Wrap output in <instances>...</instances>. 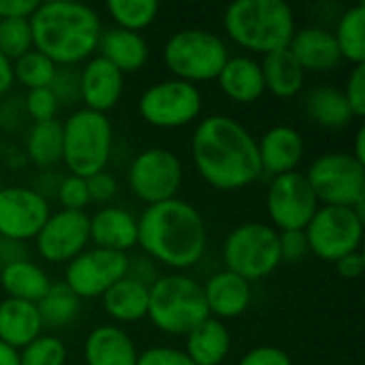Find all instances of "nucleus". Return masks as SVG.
I'll use <instances>...</instances> for the list:
<instances>
[{
  "label": "nucleus",
  "instance_id": "6",
  "mask_svg": "<svg viewBox=\"0 0 365 365\" xmlns=\"http://www.w3.org/2000/svg\"><path fill=\"white\" fill-rule=\"evenodd\" d=\"M113 145V126L105 113L77 109L62 122V163L68 175L92 178L107 169Z\"/></svg>",
  "mask_w": 365,
  "mask_h": 365
},
{
  "label": "nucleus",
  "instance_id": "29",
  "mask_svg": "<svg viewBox=\"0 0 365 365\" xmlns=\"http://www.w3.org/2000/svg\"><path fill=\"white\" fill-rule=\"evenodd\" d=\"M0 284L6 297L38 304L43 295L49 291L51 280L41 265H36L30 259H21L0 269Z\"/></svg>",
  "mask_w": 365,
  "mask_h": 365
},
{
  "label": "nucleus",
  "instance_id": "9",
  "mask_svg": "<svg viewBox=\"0 0 365 365\" xmlns=\"http://www.w3.org/2000/svg\"><path fill=\"white\" fill-rule=\"evenodd\" d=\"M321 205L353 207L364 216L365 165L349 152H325L304 173Z\"/></svg>",
  "mask_w": 365,
  "mask_h": 365
},
{
  "label": "nucleus",
  "instance_id": "15",
  "mask_svg": "<svg viewBox=\"0 0 365 365\" xmlns=\"http://www.w3.org/2000/svg\"><path fill=\"white\" fill-rule=\"evenodd\" d=\"M51 210L49 201L34 188H0V237L26 244L38 235Z\"/></svg>",
  "mask_w": 365,
  "mask_h": 365
},
{
  "label": "nucleus",
  "instance_id": "46",
  "mask_svg": "<svg viewBox=\"0 0 365 365\" xmlns=\"http://www.w3.org/2000/svg\"><path fill=\"white\" fill-rule=\"evenodd\" d=\"M126 276L133 278V280H137V282H141V284H145V287H150V284L158 278V276H156V269H154V265H152V259H148L145 255H139V257H135V259L128 257Z\"/></svg>",
  "mask_w": 365,
  "mask_h": 365
},
{
  "label": "nucleus",
  "instance_id": "37",
  "mask_svg": "<svg viewBox=\"0 0 365 365\" xmlns=\"http://www.w3.org/2000/svg\"><path fill=\"white\" fill-rule=\"evenodd\" d=\"M32 47L30 19H0V51L11 62L21 58Z\"/></svg>",
  "mask_w": 365,
  "mask_h": 365
},
{
  "label": "nucleus",
  "instance_id": "21",
  "mask_svg": "<svg viewBox=\"0 0 365 365\" xmlns=\"http://www.w3.org/2000/svg\"><path fill=\"white\" fill-rule=\"evenodd\" d=\"M203 297L207 304L210 317L225 321V319H237L242 317L252 299L250 282L240 278L237 274L222 269L216 272L205 284H203Z\"/></svg>",
  "mask_w": 365,
  "mask_h": 365
},
{
  "label": "nucleus",
  "instance_id": "11",
  "mask_svg": "<svg viewBox=\"0 0 365 365\" xmlns=\"http://www.w3.org/2000/svg\"><path fill=\"white\" fill-rule=\"evenodd\" d=\"M304 233L314 257L327 263H336L361 248L364 216H359L353 207L321 205Z\"/></svg>",
  "mask_w": 365,
  "mask_h": 365
},
{
  "label": "nucleus",
  "instance_id": "19",
  "mask_svg": "<svg viewBox=\"0 0 365 365\" xmlns=\"http://www.w3.org/2000/svg\"><path fill=\"white\" fill-rule=\"evenodd\" d=\"M289 51L299 62L304 73H329L342 62L334 32L321 26L297 30L289 43Z\"/></svg>",
  "mask_w": 365,
  "mask_h": 365
},
{
  "label": "nucleus",
  "instance_id": "52",
  "mask_svg": "<svg viewBox=\"0 0 365 365\" xmlns=\"http://www.w3.org/2000/svg\"><path fill=\"white\" fill-rule=\"evenodd\" d=\"M0 365H19V351L0 342Z\"/></svg>",
  "mask_w": 365,
  "mask_h": 365
},
{
  "label": "nucleus",
  "instance_id": "35",
  "mask_svg": "<svg viewBox=\"0 0 365 365\" xmlns=\"http://www.w3.org/2000/svg\"><path fill=\"white\" fill-rule=\"evenodd\" d=\"M56 71L58 66L34 47L13 62V79L28 90L49 88L56 77Z\"/></svg>",
  "mask_w": 365,
  "mask_h": 365
},
{
  "label": "nucleus",
  "instance_id": "44",
  "mask_svg": "<svg viewBox=\"0 0 365 365\" xmlns=\"http://www.w3.org/2000/svg\"><path fill=\"white\" fill-rule=\"evenodd\" d=\"M86 182L90 192V203H109L118 195V180L107 169L88 178Z\"/></svg>",
  "mask_w": 365,
  "mask_h": 365
},
{
  "label": "nucleus",
  "instance_id": "24",
  "mask_svg": "<svg viewBox=\"0 0 365 365\" xmlns=\"http://www.w3.org/2000/svg\"><path fill=\"white\" fill-rule=\"evenodd\" d=\"M96 49L98 56L111 62L122 75L141 71L150 58V47L141 32H130L115 26L101 32Z\"/></svg>",
  "mask_w": 365,
  "mask_h": 365
},
{
  "label": "nucleus",
  "instance_id": "38",
  "mask_svg": "<svg viewBox=\"0 0 365 365\" xmlns=\"http://www.w3.org/2000/svg\"><path fill=\"white\" fill-rule=\"evenodd\" d=\"M26 113L32 118L34 122H49L56 120V113L60 109V103L56 98V94L49 88H38V90H28L26 94Z\"/></svg>",
  "mask_w": 365,
  "mask_h": 365
},
{
  "label": "nucleus",
  "instance_id": "43",
  "mask_svg": "<svg viewBox=\"0 0 365 365\" xmlns=\"http://www.w3.org/2000/svg\"><path fill=\"white\" fill-rule=\"evenodd\" d=\"M310 255L304 231H280V257L282 263H297Z\"/></svg>",
  "mask_w": 365,
  "mask_h": 365
},
{
  "label": "nucleus",
  "instance_id": "8",
  "mask_svg": "<svg viewBox=\"0 0 365 365\" xmlns=\"http://www.w3.org/2000/svg\"><path fill=\"white\" fill-rule=\"evenodd\" d=\"M222 259L229 272L252 282L274 274L280 263V233L267 222H244L222 244Z\"/></svg>",
  "mask_w": 365,
  "mask_h": 365
},
{
  "label": "nucleus",
  "instance_id": "31",
  "mask_svg": "<svg viewBox=\"0 0 365 365\" xmlns=\"http://www.w3.org/2000/svg\"><path fill=\"white\" fill-rule=\"evenodd\" d=\"M26 156L32 165L47 169L62 160V122H34L26 135Z\"/></svg>",
  "mask_w": 365,
  "mask_h": 365
},
{
  "label": "nucleus",
  "instance_id": "5",
  "mask_svg": "<svg viewBox=\"0 0 365 365\" xmlns=\"http://www.w3.org/2000/svg\"><path fill=\"white\" fill-rule=\"evenodd\" d=\"M210 317L203 284L186 274L158 276L150 284L148 319L167 336H188Z\"/></svg>",
  "mask_w": 365,
  "mask_h": 365
},
{
  "label": "nucleus",
  "instance_id": "27",
  "mask_svg": "<svg viewBox=\"0 0 365 365\" xmlns=\"http://www.w3.org/2000/svg\"><path fill=\"white\" fill-rule=\"evenodd\" d=\"M105 314L115 323H137L148 317L150 287L124 276L103 297Z\"/></svg>",
  "mask_w": 365,
  "mask_h": 365
},
{
  "label": "nucleus",
  "instance_id": "40",
  "mask_svg": "<svg viewBox=\"0 0 365 365\" xmlns=\"http://www.w3.org/2000/svg\"><path fill=\"white\" fill-rule=\"evenodd\" d=\"M344 96L349 101V107L357 118H364L365 115V62L364 64H355L349 79H346V86H344Z\"/></svg>",
  "mask_w": 365,
  "mask_h": 365
},
{
  "label": "nucleus",
  "instance_id": "14",
  "mask_svg": "<svg viewBox=\"0 0 365 365\" xmlns=\"http://www.w3.org/2000/svg\"><path fill=\"white\" fill-rule=\"evenodd\" d=\"M128 257L103 248H86L64 269V284L79 299L103 297L118 280L126 276Z\"/></svg>",
  "mask_w": 365,
  "mask_h": 365
},
{
  "label": "nucleus",
  "instance_id": "12",
  "mask_svg": "<svg viewBox=\"0 0 365 365\" xmlns=\"http://www.w3.org/2000/svg\"><path fill=\"white\" fill-rule=\"evenodd\" d=\"M182 182V163L178 154L167 148L141 150L128 167V188L145 205L175 199Z\"/></svg>",
  "mask_w": 365,
  "mask_h": 365
},
{
  "label": "nucleus",
  "instance_id": "45",
  "mask_svg": "<svg viewBox=\"0 0 365 365\" xmlns=\"http://www.w3.org/2000/svg\"><path fill=\"white\" fill-rule=\"evenodd\" d=\"M237 365H293V361L278 346H257L248 351Z\"/></svg>",
  "mask_w": 365,
  "mask_h": 365
},
{
  "label": "nucleus",
  "instance_id": "41",
  "mask_svg": "<svg viewBox=\"0 0 365 365\" xmlns=\"http://www.w3.org/2000/svg\"><path fill=\"white\" fill-rule=\"evenodd\" d=\"M49 90L56 94L60 105H71L79 101V73H73L68 66H58Z\"/></svg>",
  "mask_w": 365,
  "mask_h": 365
},
{
  "label": "nucleus",
  "instance_id": "42",
  "mask_svg": "<svg viewBox=\"0 0 365 365\" xmlns=\"http://www.w3.org/2000/svg\"><path fill=\"white\" fill-rule=\"evenodd\" d=\"M137 365H195L188 355L173 346H152L139 353Z\"/></svg>",
  "mask_w": 365,
  "mask_h": 365
},
{
  "label": "nucleus",
  "instance_id": "50",
  "mask_svg": "<svg viewBox=\"0 0 365 365\" xmlns=\"http://www.w3.org/2000/svg\"><path fill=\"white\" fill-rule=\"evenodd\" d=\"M15 79H13V62L0 51V96L6 94L13 88Z\"/></svg>",
  "mask_w": 365,
  "mask_h": 365
},
{
  "label": "nucleus",
  "instance_id": "22",
  "mask_svg": "<svg viewBox=\"0 0 365 365\" xmlns=\"http://www.w3.org/2000/svg\"><path fill=\"white\" fill-rule=\"evenodd\" d=\"M216 81L220 92L237 105L257 103L265 94L261 62L252 56H229Z\"/></svg>",
  "mask_w": 365,
  "mask_h": 365
},
{
  "label": "nucleus",
  "instance_id": "39",
  "mask_svg": "<svg viewBox=\"0 0 365 365\" xmlns=\"http://www.w3.org/2000/svg\"><path fill=\"white\" fill-rule=\"evenodd\" d=\"M58 201H60L62 210L86 212V207L90 205L88 182L77 175H66L58 186Z\"/></svg>",
  "mask_w": 365,
  "mask_h": 365
},
{
  "label": "nucleus",
  "instance_id": "51",
  "mask_svg": "<svg viewBox=\"0 0 365 365\" xmlns=\"http://www.w3.org/2000/svg\"><path fill=\"white\" fill-rule=\"evenodd\" d=\"M353 158H357L361 165H365V126L361 124L355 133V150L351 152Z\"/></svg>",
  "mask_w": 365,
  "mask_h": 365
},
{
  "label": "nucleus",
  "instance_id": "28",
  "mask_svg": "<svg viewBox=\"0 0 365 365\" xmlns=\"http://www.w3.org/2000/svg\"><path fill=\"white\" fill-rule=\"evenodd\" d=\"M261 73L265 81V92H269L276 98L297 96L306 81V73L299 66V62L293 58L289 47L263 56Z\"/></svg>",
  "mask_w": 365,
  "mask_h": 365
},
{
  "label": "nucleus",
  "instance_id": "4",
  "mask_svg": "<svg viewBox=\"0 0 365 365\" xmlns=\"http://www.w3.org/2000/svg\"><path fill=\"white\" fill-rule=\"evenodd\" d=\"M222 26L233 43L261 56L287 49L297 32L295 13L284 0H237L227 6Z\"/></svg>",
  "mask_w": 365,
  "mask_h": 365
},
{
  "label": "nucleus",
  "instance_id": "32",
  "mask_svg": "<svg viewBox=\"0 0 365 365\" xmlns=\"http://www.w3.org/2000/svg\"><path fill=\"white\" fill-rule=\"evenodd\" d=\"M36 308H38L43 327L62 329V327H68L79 317L81 299L64 282H51L49 291L43 295Z\"/></svg>",
  "mask_w": 365,
  "mask_h": 365
},
{
  "label": "nucleus",
  "instance_id": "25",
  "mask_svg": "<svg viewBox=\"0 0 365 365\" xmlns=\"http://www.w3.org/2000/svg\"><path fill=\"white\" fill-rule=\"evenodd\" d=\"M43 334V321L36 304L4 297L0 302V342L21 351Z\"/></svg>",
  "mask_w": 365,
  "mask_h": 365
},
{
  "label": "nucleus",
  "instance_id": "30",
  "mask_svg": "<svg viewBox=\"0 0 365 365\" xmlns=\"http://www.w3.org/2000/svg\"><path fill=\"white\" fill-rule=\"evenodd\" d=\"M304 107L308 118L323 128H344L355 120L342 88L336 86L312 88L306 94Z\"/></svg>",
  "mask_w": 365,
  "mask_h": 365
},
{
  "label": "nucleus",
  "instance_id": "13",
  "mask_svg": "<svg viewBox=\"0 0 365 365\" xmlns=\"http://www.w3.org/2000/svg\"><path fill=\"white\" fill-rule=\"evenodd\" d=\"M267 216L272 227L280 231H304L321 207L314 190L302 171L276 175L267 188Z\"/></svg>",
  "mask_w": 365,
  "mask_h": 365
},
{
  "label": "nucleus",
  "instance_id": "10",
  "mask_svg": "<svg viewBox=\"0 0 365 365\" xmlns=\"http://www.w3.org/2000/svg\"><path fill=\"white\" fill-rule=\"evenodd\" d=\"M203 111V94L199 86L163 79L148 86L139 96V115L154 128H182L199 120Z\"/></svg>",
  "mask_w": 365,
  "mask_h": 365
},
{
  "label": "nucleus",
  "instance_id": "36",
  "mask_svg": "<svg viewBox=\"0 0 365 365\" xmlns=\"http://www.w3.org/2000/svg\"><path fill=\"white\" fill-rule=\"evenodd\" d=\"M68 353L60 338L41 334L19 351V365H66Z\"/></svg>",
  "mask_w": 365,
  "mask_h": 365
},
{
  "label": "nucleus",
  "instance_id": "3",
  "mask_svg": "<svg viewBox=\"0 0 365 365\" xmlns=\"http://www.w3.org/2000/svg\"><path fill=\"white\" fill-rule=\"evenodd\" d=\"M32 45L56 66H75L92 58L103 32L101 15L75 0L38 2L30 15Z\"/></svg>",
  "mask_w": 365,
  "mask_h": 365
},
{
  "label": "nucleus",
  "instance_id": "2",
  "mask_svg": "<svg viewBox=\"0 0 365 365\" xmlns=\"http://www.w3.org/2000/svg\"><path fill=\"white\" fill-rule=\"evenodd\" d=\"M137 246L143 255L171 269L195 267L207 248V227L201 212L175 197L148 205L137 218Z\"/></svg>",
  "mask_w": 365,
  "mask_h": 365
},
{
  "label": "nucleus",
  "instance_id": "49",
  "mask_svg": "<svg viewBox=\"0 0 365 365\" xmlns=\"http://www.w3.org/2000/svg\"><path fill=\"white\" fill-rule=\"evenodd\" d=\"M21 259H26L24 244L0 237V269L15 263V261H21Z\"/></svg>",
  "mask_w": 365,
  "mask_h": 365
},
{
  "label": "nucleus",
  "instance_id": "7",
  "mask_svg": "<svg viewBox=\"0 0 365 365\" xmlns=\"http://www.w3.org/2000/svg\"><path fill=\"white\" fill-rule=\"evenodd\" d=\"M163 60L173 79L197 86L218 77L229 60V47L222 36L212 30L184 28L167 38Z\"/></svg>",
  "mask_w": 365,
  "mask_h": 365
},
{
  "label": "nucleus",
  "instance_id": "20",
  "mask_svg": "<svg viewBox=\"0 0 365 365\" xmlns=\"http://www.w3.org/2000/svg\"><path fill=\"white\" fill-rule=\"evenodd\" d=\"M137 218L118 205H105L90 216V242L94 248L126 255L137 246Z\"/></svg>",
  "mask_w": 365,
  "mask_h": 365
},
{
  "label": "nucleus",
  "instance_id": "47",
  "mask_svg": "<svg viewBox=\"0 0 365 365\" xmlns=\"http://www.w3.org/2000/svg\"><path fill=\"white\" fill-rule=\"evenodd\" d=\"M36 6V0H0V19H30Z\"/></svg>",
  "mask_w": 365,
  "mask_h": 365
},
{
  "label": "nucleus",
  "instance_id": "26",
  "mask_svg": "<svg viewBox=\"0 0 365 365\" xmlns=\"http://www.w3.org/2000/svg\"><path fill=\"white\" fill-rule=\"evenodd\" d=\"M184 353L195 365H220L231 353V331L229 327L207 317L186 336Z\"/></svg>",
  "mask_w": 365,
  "mask_h": 365
},
{
  "label": "nucleus",
  "instance_id": "1",
  "mask_svg": "<svg viewBox=\"0 0 365 365\" xmlns=\"http://www.w3.org/2000/svg\"><path fill=\"white\" fill-rule=\"evenodd\" d=\"M190 154L203 182L222 192L248 188L263 175L257 137L240 120L225 113L199 120Z\"/></svg>",
  "mask_w": 365,
  "mask_h": 365
},
{
  "label": "nucleus",
  "instance_id": "17",
  "mask_svg": "<svg viewBox=\"0 0 365 365\" xmlns=\"http://www.w3.org/2000/svg\"><path fill=\"white\" fill-rule=\"evenodd\" d=\"M124 94V75L105 58L92 56L79 71V101L83 109L105 113L111 111Z\"/></svg>",
  "mask_w": 365,
  "mask_h": 365
},
{
  "label": "nucleus",
  "instance_id": "33",
  "mask_svg": "<svg viewBox=\"0 0 365 365\" xmlns=\"http://www.w3.org/2000/svg\"><path fill=\"white\" fill-rule=\"evenodd\" d=\"M334 38L338 43L342 60L351 64L365 62V4L357 2L349 11H344L338 19Z\"/></svg>",
  "mask_w": 365,
  "mask_h": 365
},
{
  "label": "nucleus",
  "instance_id": "48",
  "mask_svg": "<svg viewBox=\"0 0 365 365\" xmlns=\"http://www.w3.org/2000/svg\"><path fill=\"white\" fill-rule=\"evenodd\" d=\"M364 267H365V259H364V255H361V250H355V252H351V255L342 257L340 261H336V269H338V274H340L342 278H346V280H357V278H361Z\"/></svg>",
  "mask_w": 365,
  "mask_h": 365
},
{
  "label": "nucleus",
  "instance_id": "16",
  "mask_svg": "<svg viewBox=\"0 0 365 365\" xmlns=\"http://www.w3.org/2000/svg\"><path fill=\"white\" fill-rule=\"evenodd\" d=\"M34 244L47 263H71L90 244V216L86 212L58 210L49 214Z\"/></svg>",
  "mask_w": 365,
  "mask_h": 365
},
{
  "label": "nucleus",
  "instance_id": "23",
  "mask_svg": "<svg viewBox=\"0 0 365 365\" xmlns=\"http://www.w3.org/2000/svg\"><path fill=\"white\" fill-rule=\"evenodd\" d=\"M137 357L133 338L118 325H98L83 342L86 365H137Z\"/></svg>",
  "mask_w": 365,
  "mask_h": 365
},
{
  "label": "nucleus",
  "instance_id": "34",
  "mask_svg": "<svg viewBox=\"0 0 365 365\" xmlns=\"http://www.w3.org/2000/svg\"><path fill=\"white\" fill-rule=\"evenodd\" d=\"M158 2L156 0H109L107 13L113 19L115 28H124L130 32H141L154 24L158 17Z\"/></svg>",
  "mask_w": 365,
  "mask_h": 365
},
{
  "label": "nucleus",
  "instance_id": "18",
  "mask_svg": "<svg viewBox=\"0 0 365 365\" xmlns=\"http://www.w3.org/2000/svg\"><path fill=\"white\" fill-rule=\"evenodd\" d=\"M257 150L261 169L276 178L297 171L306 154V143L297 128L289 124H276L265 130L261 139H257Z\"/></svg>",
  "mask_w": 365,
  "mask_h": 365
}]
</instances>
